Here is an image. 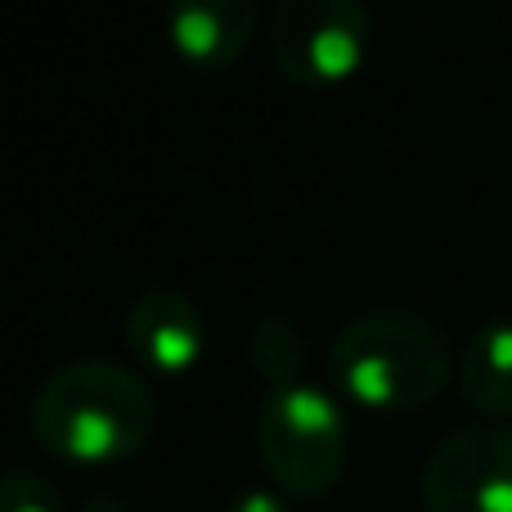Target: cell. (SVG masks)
<instances>
[{"instance_id":"1","label":"cell","mask_w":512,"mask_h":512,"mask_svg":"<svg viewBox=\"0 0 512 512\" xmlns=\"http://www.w3.org/2000/svg\"><path fill=\"white\" fill-rule=\"evenodd\" d=\"M27 427L50 454L72 463H113L153 432V391L140 373L108 360H72L36 387Z\"/></svg>"},{"instance_id":"2","label":"cell","mask_w":512,"mask_h":512,"mask_svg":"<svg viewBox=\"0 0 512 512\" xmlns=\"http://www.w3.org/2000/svg\"><path fill=\"white\" fill-rule=\"evenodd\" d=\"M454 346L432 319L409 310H369L342 324L328 351L337 387L369 409H418L445 391Z\"/></svg>"},{"instance_id":"3","label":"cell","mask_w":512,"mask_h":512,"mask_svg":"<svg viewBox=\"0 0 512 512\" xmlns=\"http://www.w3.org/2000/svg\"><path fill=\"white\" fill-rule=\"evenodd\" d=\"M256 459L270 481L292 499H319L346 468V418L328 391L310 382L274 387L256 405Z\"/></svg>"},{"instance_id":"4","label":"cell","mask_w":512,"mask_h":512,"mask_svg":"<svg viewBox=\"0 0 512 512\" xmlns=\"http://www.w3.org/2000/svg\"><path fill=\"white\" fill-rule=\"evenodd\" d=\"M369 9L355 0H279L270 18V54L297 86H337L369 54Z\"/></svg>"},{"instance_id":"5","label":"cell","mask_w":512,"mask_h":512,"mask_svg":"<svg viewBox=\"0 0 512 512\" xmlns=\"http://www.w3.org/2000/svg\"><path fill=\"white\" fill-rule=\"evenodd\" d=\"M427 512H512V427L472 423L450 432L418 472Z\"/></svg>"},{"instance_id":"6","label":"cell","mask_w":512,"mask_h":512,"mask_svg":"<svg viewBox=\"0 0 512 512\" xmlns=\"http://www.w3.org/2000/svg\"><path fill=\"white\" fill-rule=\"evenodd\" d=\"M207 346L203 310L180 288H149L126 310V351L158 373H185Z\"/></svg>"},{"instance_id":"7","label":"cell","mask_w":512,"mask_h":512,"mask_svg":"<svg viewBox=\"0 0 512 512\" xmlns=\"http://www.w3.org/2000/svg\"><path fill=\"white\" fill-rule=\"evenodd\" d=\"M256 27L252 0H185L171 5L167 36L171 50L189 59L194 68H225L243 54Z\"/></svg>"},{"instance_id":"8","label":"cell","mask_w":512,"mask_h":512,"mask_svg":"<svg viewBox=\"0 0 512 512\" xmlns=\"http://www.w3.org/2000/svg\"><path fill=\"white\" fill-rule=\"evenodd\" d=\"M459 387L486 418L512 414V319H486L459 355Z\"/></svg>"},{"instance_id":"9","label":"cell","mask_w":512,"mask_h":512,"mask_svg":"<svg viewBox=\"0 0 512 512\" xmlns=\"http://www.w3.org/2000/svg\"><path fill=\"white\" fill-rule=\"evenodd\" d=\"M248 364L270 391L301 382V373H306V337H301V328L283 315L261 319L248 337Z\"/></svg>"},{"instance_id":"10","label":"cell","mask_w":512,"mask_h":512,"mask_svg":"<svg viewBox=\"0 0 512 512\" xmlns=\"http://www.w3.org/2000/svg\"><path fill=\"white\" fill-rule=\"evenodd\" d=\"M0 512H68L59 490L36 472H9L0 481Z\"/></svg>"},{"instance_id":"11","label":"cell","mask_w":512,"mask_h":512,"mask_svg":"<svg viewBox=\"0 0 512 512\" xmlns=\"http://www.w3.org/2000/svg\"><path fill=\"white\" fill-rule=\"evenodd\" d=\"M230 512H288V504L274 490H243V495H234Z\"/></svg>"},{"instance_id":"12","label":"cell","mask_w":512,"mask_h":512,"mask_svg":"<svg viewBox=\"0 0 512 512\" xmlns=\"http://www.w3.org/2000/svg\"><path fill=\"white\" fill-rule=\"evenodd\" d=\"M77 512H131L122 504V499H113V495H95V499H86Z\"/></svg>"}]
</instances>
